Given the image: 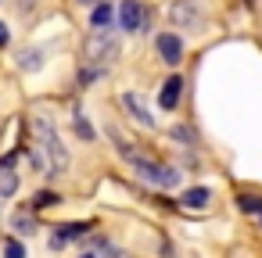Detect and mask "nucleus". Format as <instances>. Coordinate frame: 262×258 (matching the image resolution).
Here are the masks:
<instances>
[{"mask_svg": "<svg viewBox=\"0 0 262 258\" xmlns=\"http://www.w3.org/2000/svg\"><path fill=\"white\" fill-rule=\"evenodd\" d=\"M11 229H15L18 237H33V233H36V219L22 212V215H15V219H11Z\"/></svg>", "mask_w": 262, "mask_h": 258, "instance_id": "nucleus-14", "label": "nucleus"}, {"mask_svg": "<svg viewBox=\"0 0 262 258\" xmlns=\"http://www.w3.org/2000/svg\"><path fill=\"white\" fill-rule=\"evenodd\" d=\"M237 208L248 212V215H255V212H262V197H255V194H237Z\"/></svg>", "mask_w": 262, "mask_h": 258, "instance_id": "nucleus-16", "label": "nucleus"}, {"mask_svg": "<svg viewBox=\"0 0 262 258\" xmlns=\"http://www.w3.org/2000/svg\"><path fill=\"white\" fill-rule=\"evenodd\" d=\"M180 93H183V79L172 76V79H165V86H162V93H158V104H162L165 111H172V108L180 104Z\"/></svg>", "mask_w": 262, "mask_h": 258, "instance_id": "nucleus-8", "label": "nucleus"}, {"mask_svg": "<svg viewBox=\"0 0 262 258\" xmlns=\"http://www.w3.org/2000/svg\"><path fill=\"white\" fill-rule=\"evenodd\" d=\"M33 133H36V147H40V151H43V158H47L51 176L69 172V151H65V144H61V136H58V129H54V122H51L47 115H36V119H33Z\"/></svg>", "mask_w": 262, "mask_h": 258, "instance_id": "nucleus-1", "label": "nucleus"}, {"mask_svg": "<svg viewBox=\"0 0 262 258\" xmlns=\"http://www.w3.org/2000/svg\"><path fill=\"white\" fill-rule=\"evenodd\" d=\"M0 4H4V0H0Z\"/></svg>", "mask_w": 262, "mask_h": 258, "instance_id": "nucleus-24", "label": "nucleus"}, {"mask_svg": "<svg viewBox=\"0 0 262 258\" xmlns=\"http://www.w3.org/2000/svg\"><path fill=\"white\" fill-rule=\"evenodd\" d=\"M8 43H11V29H8L4 22H0V51H4Z\"/></svg>", "mask_w": 262, "mask_h": 258, "instance_id": "nucleus-21", "label": "nucleus"}, {"mask_svg": "<svg viewBox=\"0 0 262 258\" xmlns=\"http://www.w3.org/2000/svg\"><path fill=\"white\" fill-rule=\"evenodd\" d=\"M58 201H61V197H58V194H54V190H36V194H33V201H29V204H33V212H43V208H54V204H58Z\"/></svg>", "mask_w": 262, "mask_h": 258, "instance_id": "nucleus-13", "label": "nucleus"}, {"mask_svg": "<svg viewBox=\"0 0 262 258\" xmlns=\"http://www.w3.org/2000/svg\"><path fill=\"white\" fill-rule=\"evenodd\" d=\"M79 258H94V254H79Z\"/></svg>", "mask_w": 262, "mask_h": 258, "instance_id": "nucleus-23", "label": "nucleus"}, {"mask_svg": "<svg viewBox=\"0 0 262 258\" xmlns=\"http://www.w3.org/2000/svg\"><path fill=\"white\" fill-rule=\"evenodd\" d=\"M112 26V8L108 4H94V11H90V29H108Z\"/></svg>", "mask_w": 262, "mask_h": 258, "instance_id": "nucleus-12", "label": "nucleus"}, {"mask_svg": "<svg viewBox=\"0 0 262 258\" xmlns=\"http://www.w3.org/2000/svg\"><path fill=\"white\" fill-rule=\"evenodd\" d=\"M0 254H4V258H26V244L15 240V237H8L4 247H0Z\"/></svg>", "mask_w": 262, "mask_h": 258, "instance_id": "nucleus-17", "label": "nucleus"}, {"mask_svg": "<svg viewBox=\"0 0 262 258\" xmlns=\"http://www.w3.org/2000/svg\"><path fill=\"white\" fill-rule=\"evenodd\" d=\"M18 194V172L15 169H0V201H11Z\"/></svg>", "mask_w": 262, "mask_h": 258, "instance_id": "nucleus-10", "label": "nucleus"}, {"mask_svg": "<svg viewBox=\"0 0 262 258\" xmlns=\"http://www.w3.org/2000/svg\"><path fill=\"white\" fill-rule=\"evenodd\" d=\"M115 54H119L115 36H108V29H94V36H90V43H86V61L97 65V68H104Z\"/></svg>", "mask_w": 262, "mask_h": 258, "instance_id": "nucleus-3", "label": "nucleus"}, {"mask_svg": "<svg viewBox=\"0 0 262 258\" xmlns=\"http://www.w3.org/2000/svg\"><path fill=\"white\" fill-rule=\"evenodd\" d=\"M155 47H158V54H162L165 65H180L183 61V40L176 33H158L155 36Z\"/></svg>", "mask_w": 262, "mask_h": 258, "instance_id": "nucleus-5", "label": "nucleus"}, {"mask_svg": "<svg viewBox=\"0 0 262 258\" xmlns=\"http://www.w3.org/2000/svg\"><path fill=\"white\" fill-rule=\"evenodd\" d=\"M172 140H187V144H190L194 136H190V129H183V126H172Z\"/></svg>", "mask_w": 262, "mask_h": 258, "instance_id": "nucleus-20", "label": "nucleus"}, {"mask_svg": "<svg viewBox=\"0 0 262 258\" xmlns=\"http://www.w3.org/2000/svg\"><path fill=\"white\" fill-rule=\"evenodd\" d=\"M86 229H90V222H65V226H58V233L51 237V247H61V244H69V240H79V237H86Z\"/></svg>", "mask_w": 262, "mask_h": 258, "instance_id": "nucleus-7", "label": "nucleus"}, {"mask_svg": "<svg viewBox=\"0 0 262 258\" xmlns=\"http://www.w3.org/2000/svg\"><path fill=\"white\" fill-rule=\"evenodd\" d=\"M258 215H262V212H258Z\"/></svg>", "mask_w": 262, "mask_h": 258, "instance_id": "nucleus-25", "label": "nucleus"}, {"mask_svg": "<svg viewBox=\"0 0 262 258\" xmlns=\"http://www.w3.org/2000/svg\"><path fill=\"white\" fill-rule=\"evenodd\" d=\"M208 201H212V190H208V186H190V190H183V208H194V212H198V208H205Z\"/></svg>", "mask_w": 262, "mask_h": 258, "instance_id": "nucleus-9", "label": "nucleus"}, {"mask_svg": "<svg viewBox=\"0 0 262 258\" xmlns=\"http://www.w3.org/2000/svg\"><path fill=\"white\" fill-rule=\"evenodd\" d=\"M43 65V51H36V47H26L22 54H18V68L22 72H36Z\"/></svg>", "mask_w": 262, "mask_h": 258, "instance_id": "nucleus-11", "label": "nucleus"}, {"mask_svg": "<svg viewBox=\"0 0 262 258\" xmlns=\"http://www.w3.org/2000/svg\"><path fill=\"white\" fill-rule=\"evenodd\" d=\"M172 22H176V26H194V22H198V11H194L190 4H176V8H172Z\"/></svg>", "mask_w": 262, "mask_h": 258, "instance_id": "nucleus-15", "label": "nucleus"}, {"mask_svg": "<svg viewBox=\"0 0 262 258\" xmlns=\"http://www.w3.org/2000/svg\"><path fill=\"white\" fill-rule=\"evenodd\" d=\"M76 4H97V0H76Z\"/></svg>", "mask_w": 262, "mask_h": 258, "instance_id": "nucleus-22", "label": "nucleus"}, {"mask_svg": "<svg viewBox=\"0 0 262 258\" xmlns=\"http://www.w3.org/2000/svg\"><path fill=\"white\" fill-rule=\"evenodd\" d=\"M119 154L133 165V172H137L140 179H147V183H155V186H162V190H169V186L180 183V172H176L172 165H158V161L144 158L140 151H133V147H126V144H119Z\"/></svg>", "mask_w": 262, "mask_h": 258, "instance_id": "nucleus-2", "label": "nucleus"}, {"mask_svg": "<svg viewBox=\"0 0 262 258\" xmlns=\"http://www.w3.org/2000/svg\"><path fill=\"white\" fill-rule=\"evenodd\" d=\"M72 119H76V133H79V136H83V140H94V129H90V122H86V119H83V115H79V111H76V115H72Z\"/></svg>", "mask_w": 262, "mask_h": 258, "instance_id": "nucleus-19", "label": "nucleus"}, {"mask_svg": "<svg viewBox=\"0 0 262 258\" xmlns=\"http://www.w3.org/2000/svg\"><path fill=\"white\" fill-rule=\"evenodd\" d=\"M119 101H122V108L133 115V122H137V126H144V129H155V115L147 111V104H144V97H140V93H122Z\"/></svg>", "mask_w": 262, "mask_h": 258, "instance_id": "nucleus-6", "label": "nucleus"}, {"mask_svg": "<svg viewBox=\"0 0 262 258\" xmlns=\"http://www.w3.org/2000/svg\"><path fill=\"white\" fill-rule=\"evenodd\" d=\"M101 76H104V68L90 65V68H83V72H79V86H90V83H94V79H101Z\"/></svg>", "mask_w": 262, "mask_h": 258, "instance_id": "nucleus-18", "label": "nucleus"}, {"mask_svg": "<svg viewBox=\"0 0 262 258\" xmlns=\"http://www.w3.org/2000/svg\"><path fill=\"white\" fill-rule=\"evenodd\" d=\"M119 26H122L126 33H144V29H147V11L140 8V0H122Z\"/></svg>", "mask_w": 262, "mask_h": 258, "instance_id": "nucleus-4", "label": "nucleus"}]
</instances>
